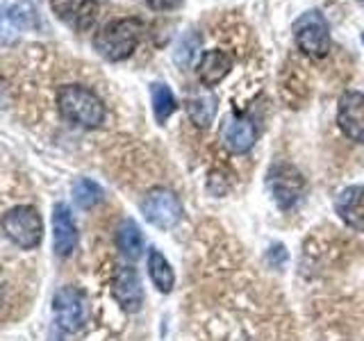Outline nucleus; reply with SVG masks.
<instances>
[{"label":"nucleus","mask_w":364,"mask_h":341,"mask_svg":"<svg viewBox=\"0 0 364 341\" xmlns=\"http://www.w3.org/2000/svg\"><path fill=\"white\" fill-rule=\"evenodd\" d=\"M57 109H60L62 119L87 130L100 128L107 117V109L102 105V100L82 85L60 87V91H57Z\"/></svg>","instance_id":"obj_1"},{"label":"nucleus","mask_w":364,"mask_h":341,"mask_svg":"<svg viewBox=\"0 0 364 341\" xmlns=\"http://www.w3.org/2000/svg\"><path fill=\"white\" fill-rule=\"evenodd\" d=\"M144 23L139 18H114L102 26L94 39V48L107 62H123L141 41Z\"/></svg>","instance_id":"obj_2"},{"label":"nucleus","mask_w":364,"mask_h":341,"mask_svg":"<svg viewBox=\"0 0 364 341\" xmlns=\"http://www.w3.org/2000/svg\"><path fill=\"white\" fill-rule=\"evenodd\" d=\"M294 41L299 50L312 60H321L330 53V26L318 9H307L294 21Z\"/></svg>","instance_id":"obj_3"},{"label":"nucleus","mask_w":364,"mask_h":341,"mask_svg":"<svg viewBox=\"0 0 364 341\" xmlns=\"http://www.w3.org/2000/svg\"><path fill=\"white\" fill-rule=\"evenodd\" d=\"M3 232L9 242H14L23 250H32L41 244L43 223L37 207L32 205H18L3 216Z\"/></svg>","instance_id":"obj_4"},{"label":"nucleus","mask_w":364,"mask_h":341,"mask_svg":"<svg viewBox=\"0 0 364 341\" xmlns=\"http://www.w3.org/2000/svg\"><path fill=\"white\" fill-rule=\"evenodd\" d=\"M141 212L146 216V221L159 227V230H171L185 216V207H182L178 193L166 187H155L148 191L141 200Z\"/></svg>","instance_id":"obj_5"},{"label":"nucleus","mask_w":364,"mask_h":341,"mask_svg":"<svg viewBox=\"0 0 364 341\" xmlns=\"http://www.w3.org/2000/svg\"><path fill=\"white\" fill-rule=\"evenodd\" d=\"M269 189H271V196L276 200L278 207L282 212H287L301 202V198L305 196L307 182L296 166L280 164L269 173Z\"/></svg>","instance_id":"obj_6"},{"label":"nucleus","mask_w":364,"mask_h":341,"mask_svg":"<svg viewBox=\"0 0 364 341\" xmlns=\"http://www.w3.org/2000/svg\"><path fill=\"white\" fill-rule=\"evenodd\" d=\"M53 312L57 318V325L66 332H77L87 323L89 305L87 296L77 287H62L53 298Z\"/></svg>","instance_id":"obj_7"},{"label":"nucleus","mask_w":364,"mask_h":341,"mask_svg":"<svg viewBox=\"0 0 364 341\" xmlns=\"http://www.w3.org/2000/svg\"><path fill=\"white\" fill-rule=\"evenodd\" d=\"M337 128L346 139L364 144V94L348 89L337 102Z\"/></svg>","instance_id":"obj_8"},{"label":"nucleus","mask_w":364,"mask_h":341,"mask_svg":"<svg viewBox=\"0 0 364 341\" xmlns=\"http://www.w3.org/2000/svg\"><path fill=\"white\" fill-rule=\"evenodd\" d=\"M221 146L232 155H244L257 141V125L244 114H228L221 125Z\"/></svg>","instance_id":"obj_9"},{"label":"nucleus","mask_w":364,"mask_h":341,"mask_svg":"<svg viewBox=\"0 0 364 341\" xmlns=\"http://www.w3.org/2000/svg\"><path fill=\"white\" fill-rule=\"evenodd\" d=\"M112 296L125 312H139L144 305V287L132 266H119L112 278Z\"/></svg>","instance_id":"obj_10"},{"label":"nucleus","mask_w":364,"mask_h":341,"mask_svg":"<svg viewBox=\"0 0 364 341\" xmlns=\"http://www.w3.org/2000/svg\"><path fill=\"white\" fill-rule=\"evenodd\" d=\"M50 7L64 26L75 32H87L96 23V0H50Z\"/></svg>","instance_id":"obj_11"},{"label":"nucleus","mask_w":364,"mask_h":341,"mask_svg":"<svg viewBox=\"0 0 364 341\" xmlns=\"http://www.w3.org/2000/svg\"><path fill=\"white\" fill-rule=\"evenodd\" d=\"M53 246L60 257L73 255L77 246V227L71 210L64 202H57L53 207Z\"/></svg>","instance_id":"obj_12"},{"label":"nucleus","mask_w":364,"mask_h":341,"mask_svg":"<svg viewBox=\"0 0 364 341\" xmlns=\"http://www.w3.org/2000/svg\"><path fill=\"white\" fill-rule=\"evenodd\" d=\"M235 60L232 55L228 50L221 48H214L200 55V62H198V80L205 89H212L219 82L228 77V73L232 71Z\"/></svg>","instance_id":"obj_13"},{"label":"nucleus","mask_w":364,"mask_h":341,"mask_svg":"<svg viewBox=\"0 0 364 341\" xmlns=\"http://www.w3.org/2000/svg\"><path fill=\"white\" fill-rule=\"evenodd\" d=\"M335 212L350 230L364 232V185L346 187L335 200Z\"/></svg>","instance_id":"obj_14"},{"label":"nucleus","mask_w":364,"mask_h":341,"mask_svg":"<svg viewBox=\"0 0 364 341\" xmlns=\"http://www.w3.org/2000/svg\"><path fill=\"white\" fill-rule=\"evenodd\" d=\"M216 105H219L216 96L210 89H205V91H198V94H191L187 98L185 109H187L193 125H198V128H210L216 119Z\"/></svg>","instance_id":"obj_15"},{"label":"nucleus","mask_w":364,"mask_h":341,"mask_svg":"<svg viewBox=\"0 0 364 341\" xmlns=\"http://www.w3.org/2000/svg\"><path fill=\"white\" fill-rule=\"evenodd\" d=\"M117 246L132 261L144 255V234L132 219H123L117 227Z\"/></svg>","instance_id":"obj_16"},{"label":"nucleus","mask_w":364,"mask_h":341,"mask_svg":"<svg viewBox=\"0 0 364 341\" xmlns=\"http://www.w3.org/2000/svg\"><path fill=\"white\" fill-rule=\"evenodd\" d=\"M148 276H151L157 291H162V293H168L176 284L173 269H171L168 259L159 253L157 248H151V253H148Z\"/></svg>","instance_id":"obj_17"},{"label":"nucleus","mask_w":364,"mask_h":341,"mask_svg":"<svg viewBox=\"0 0 364 341\" xmlns=\"http://www.w3.org/2000/svg\"><path fill=\"white\" fill-rule=\"evenodd\" d=\"M151 100H153V112L157 123H164L173 117V112L178 109V100L164 82H153L151 85Z\"/></svg>","instance_id":"obj_18"},{"label":"nucleus","mask_w":364,"mask_h":341,"mask_svg":"<svg viewBox=\"0 0 364 341\" xmlns=\"http://www.w3.org/2000/svg\"><path fill=\"white\" fill-rule=\"evenodd\" d=\"M73 198L80 210H91L94 205L102 200V189L96 185L94 180L89 178H80L73 185Z\"/></svg>","instance_id":"obj_19"},{"label":"nucleus","mask_w":364,"mask_h":341,"mask_svg":"<svg viewBox=\"0 0 364 341\" xmlns=\"http://www.w3.org/2000/svg\"><path fill=\"white\" fill-rule=\"evenodd\" d=\"M198 43L200 41H198L196 34H187V37L180 39L178 48H176V62H178V66L187 68L191 64L193 55H196V50H198Z\"/></svg>","instance_id":"obj_20"},{"label":"nucleus","mask_w":364,"mask_h":341,"mask_svg":"<svg viewBox=\"0 0 364 341\" xmlns=\"http://www.w3.org/2000/svg\"><path fill=\"white\" fill-rule=\"evenodd\" d=\"M182 3H185V0H146V5L155 11H171V9L180 7Z\"/></svg>","instance_id":"obj_21"},{"label":"nucleus","mask_w":364,"mask_h":341,"mask_svg":"<svg viewBox=\"0 0 364 341\" xmlns=\"http://www.w3.org/2000/svg\"><path fill=\"white\" fill-rule=\"evenodd\" d=\"M0 305H3V289H0Z\"/></svg>","instance_id":"obj_22"},{"label":"nucleus","mask_w":364,"mask_h":341,"mask_svg":"<svg viewBox=\"0 0 364 341\" xmlns=\"http://www.w3.org/2000/svg\"><path fill=\"white\" fill-rule=\"evenodd\" d=\"M362 43H364V34H362Z\"/></svg>","instance_id":"obj_23"}]
</instances>
